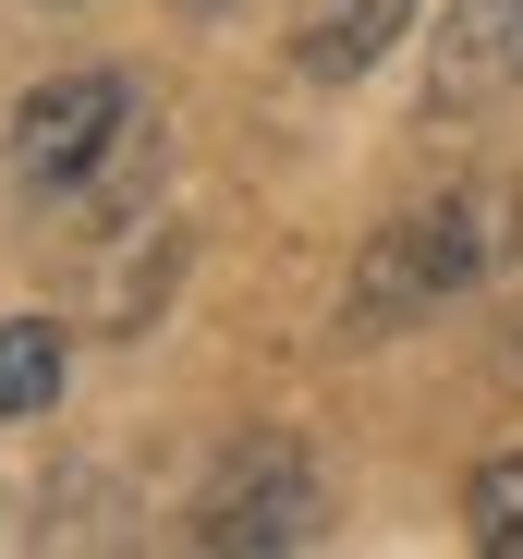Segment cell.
I'll use <instances>...</instances> for the list:
<instances>
[{"label": "cell", "mask_w": 523, "mask_h": 559, "mask_svg": "<svg viewBox=\"0 0 523 559\" xmlns=\"http://www.w3.org/2000/svg\"><path fill=\"white\" fill-rule=\"evenodd\" d=\"M523 85V0H451L439 13V110Z\"/></svg>", "instance_id": "5"}, {"label": "cell", "mask_w": 523, "mask_h": 559, "mask_svg": "<svg viewBox=\"0 0 523 559\" xmlns=\"http://www.w3.org/2000/svg\"><path fill=\"white\" fill-rule=\"evenodd\" d=\"M414 0H293V73L305 85H354L402 49Z\"/></svg>", "instance_id": "4"}, {"label": "cell", "mask_w": 523, "mask_h": 559, "mask_svg": "<svg viewBox=\"0 0 523 559\" xmlns=\"http://www.w3.org/2000/svg\"><path fill=\"white\" fill-rule=\"evenodd\" d=\"M463 523H475V547H487V559H523V450L475 462V487H463Z\"/></svg>", "instance_id": "7"}, {"label": "cell", "mask_w": 523, "mask_h": 559, "mask_svg": "<svg viewBox=\"0 0 523 559\" xmlns=\"http://www.w3.org/2000/svg\"><path fill=\"white\" fill-rule=\"evenodd\" d=\"M61 378H73L61 317H0V414H49Z\"/></svg>", "instance_id": "6"}, {"label": "cell", "mask_w": 523, "mask_h": 559, "mask_svg": "<svg viewBox=\"0 0 523 559\" xmlns=\"http://www.w3.org/2000/svg\"><path fill=\"white\" fill-rule=\"evenodd\" d=\"M511 231H523V195H511V182H463V195H426L414 219H390V231L366 243L354 293H341V329H354V341H378V329H402V317H426V305L475 293V280L511 255Z\"/></svg>", "instance_id": "1"}, {"label": "cell", "mask_w": 523, "mask_h": 559, "mask_svg": "<svg viewBox=\"0 0 523 559\" xmlns=\"http://www.w3.org/2000/svg\"><path fill=\"white\" fill-rule=\"evenodd\" d=\"M134 85L122 73H49L37 98L13 110V182L37 207H73V195H98V182L134 158Z\"/></svg>", "instance_id": "2"}, {"label": "cell", "mask_w": 523, "mask_h": 559, "mask_svg": "<svg viewBox=\"0 0 523 559\" xmlns=\"http://www.w3.org/2000/svg\"><path fill=\"white\" fill-rule=\"evenodd\" d=\"M317 523H329V499H317V462L293 438H243L219 475H207V499H195V547H231V559L305 547Z\"/></svg>", "instance_id": "3"}]
</instances>
